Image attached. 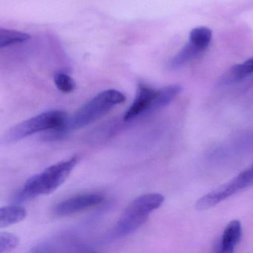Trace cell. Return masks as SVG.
Listing matches in <instances>:
<instances>
[{"instance_id": "6da1fadb", "label": "cell", "mask_w": 253, "mask_h": 253, "mask_svg": "<svg viewBox=\"0 0 253 253\" xmlns=\"http://www.w3.org/2000/svg\"><path fill=\"white\" fill-rule=\"evenodd\" d=\"M125 100V95L118 90L102 91L78 109L63 127L54 130V134H51V137L54 136L60 138L69 131L86 126L104 116L115 106L124 103Z\"/></svg>"}, {"instance_id": "7a4b0ae2", "label": "cell", "mask_w": 253, "mask_h": 253, "mask_svg": "<svg viewBox=\"0 0 253 253\" xmlns=\"http://www.w3.org/2000/svg\"><path fill=\"white\" fill-rule=\"evenodd\" d=\"M80 159L78 155H75L66 161L48 167L42 172L32 176L17 194L16 200L26 201L54 192L67 180L79 163Z\"/></svg>"}, {"instance_id": "3957f363", "label": "cell", "mask_w": 253, "mask_h": 253, "mask_svg": "<svg viewBox=\"0 0 253 253\" xmlns=\"http://www.w3.org/2000/svg\"><path fill=\"white\" fill-rule=\"evenodd\" d=\"M164 202L161 194H145L131 201L123 213L112 232L115 238H124L137 231L146 223L152 211L158 210Z\"/></svg>"}, {"instance_id": "277c9868", "label": "cell", "mask_w": 253, "mask_h": 253, "mask_svg": "<svg viewBox=\"0 0 253 253\" xmlns=\"http://www.w3.org/2000/svg\"><path fill=\"white\" fill-rule=\"evenodd\" d=\"M67 115L59 110L48 111L29 118L10 128L4 137L5 143H14L35 133L61 128L67 122Z\"/></svg>"}, {"instance_id": "5b68a950", "label": "cell", "mask_w": 253, "mask_h": 253, "mask_svg": "<svg viewBox=\"0 0 253 253\" xmlns=\"http://www.w3.org/2000/svg\"><path fill=\"white\" fill-rule=\"evenodd\" d=\"M253 184V166H252L230 181L200 198L196 204L197 209L199 210H208Z\"/></svg>"}, {"instance_id": "8992f818", "label": "cell", "mask_w": 253, "mask_h": 253, "mask_svg": "<svg viewBox=\"0 0 253 253\" xmlns=\"http://www.w3.org/2000/svg\"><path fill=\"white\" fill-rule=\"evenodd\" d=\"M104 200V197L100 194L91 193L77 195L57 204L54 209V212L59 216L70 215L100 205Z\"/></svg>"}, {"instance_id": "52a82bcc", "label": "cell", "mask_w": 253, "mask_h": 253, "mask_svg": "<svg viewBox=\"0 0 253 253\" xmlns=\"http://www.w3.org/2000/svg\"><path fill=\"white\" fill-rule=\"evenodd\" d=\"M158 90L140 85L135 99L124 116L125 121H132L142 115L152 114V106Z\"/></svg>"}, {"instance_id": "ba28073f", "label": "cell", "mask_w": 253, "mask_h": 253, "mask_svg": "<svg viewBox=\"0 0 253 253\" xmlns=\"http://www.w3.org/2000/svg\"><path fill=\"white\" fill-rule=\"evenodd\" d=\"M242 236V226L239 220L231 221L225 228L220 241V249L222 253H232L240 242Z\"/></svg>"}, {"instance_id": "9c48e42d", "label": "cell", "mask_w": 253, "mask_h": 253, "mask_svg": "<svg viewBox=\"0 0 253 253\" xmlns=\"http://www.w3.org/2000/svg\"><path fill=\"white\" fill-rule=\"evenodd\" d=\"M27 211L20 206H8L0 209V228L8 227L26 218Z\"/></svg>"}, {"instance_id": "30bf717a", "label": "cell", "mask_w": 253, "mask_h": 253, "mask_svg": "<svg viewBox=\"0 0 253 253\" xmlns=\"http://www.w3.org/2000/svg\"><path fill=\"white\" fill-rule=\"evenodd\" d=\"M181 91L182 87L180 85H169L158 90L151 112L154 113L168 106L181 92Z\"/></svg>"}, {"instance_id": "8fae6325", "label": "cell", "mask_w": 253, "mask_h": 253, "mask_svg": "<svg viewBox=\"0 0 253 253\" xmlns=\"http://www.w3.org/2000/svg\"><path fill=\"white\" fill-rule=\"evenodd\" d=\"M199 48L188 42V43L177 53V55L174 56V58L169 63V68L170 69H177L184 66L189 62L198 57L201 53H202Z\"/></svg>"}, {"instance_id": "7c38bea8", "label": "cell", "mask_w": 253, "mask_h": 253, "mask_svg": "<svg viewBox=\"0 0 253 253\" xmlns=\"http://www.w3.org/2000/svg\"><path fill=\"white\" fill-rule=\"evenodd\" d=\"M211 31L207 27H198L192 29L189 34V42L201 51H205L211 41Z\"/></svg>"}, {"instance_id": "4fadbf2b", "label": "cell", "mask_w": 253, "mask_h": 253, "mask_svg": "<svg viewBox=\"0 0 253 253\" xmlns=\"http://www.w3.org/2000/svg\"><path fill=\"white\" fill-rule=\"evenodd\" d=\"M31 36L23 32L9 29H0V48L23 43L30 39Z\"/></svg>"}, {"instance_id": "5bb4252c", "label": "cell", "mask_w": 253, "mask_h": 253, "mask_svg": "<svg viewBox=\"0 0 253 253\" xmlns=\"http://www.w3.org/2000/svg\"><path fill=\"white\" fill-rule=\"evenodd\" d=\"M253 74V57L232 68L229 74L230 81H239Z\"/></svg>"}, {"instance_id": "9a60e30c", "label": "cell", "mask_w": 253, "mask_h": 253, "mask_svg": "<svg viewBox=\"0 0 253 253\" xmlns=\"http://www.w3.org/2000/svg\"><path fill=\"white\" fill-rule=\"evenodd\" d=\"M20 243L18 237L9 232L0 233V253H10L14 250Z\"/></svg>"}, {"instance_id": "2e32d148", "label": "cell", "mask_w": 253, "mask_h": 253, "mask_svg": "<svg viewBox=\"0 0 253 253\" xmlns=\"http://www.w3.org/2000/svg\"><path fill=\"white\" fill-rule=\"evenodd\" d=\"M56 86L63 93H71L76 88L75 81L64 73H57L54 76Z\"/></svg>"}]
</instances>
